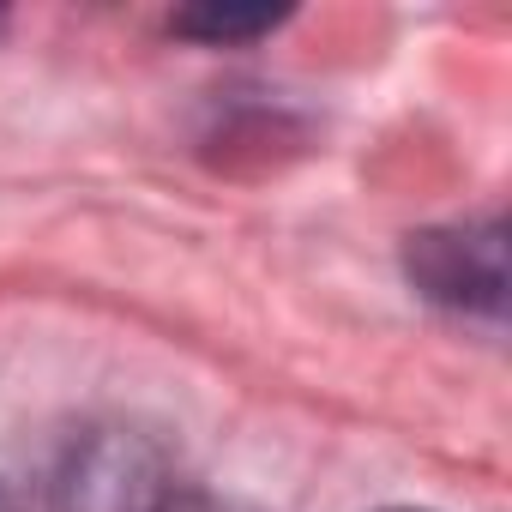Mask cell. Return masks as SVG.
<instances>
[{
	"mask_svg": "<svg viewBox=\"0 0 512 512\" xmlns=\"http://www.w3.org/2000/svg\"><path fill=\"white\" fill-rule=\"evenodd\" d=\"M404 272L428 302L452 314L500 320L506 314V223L476 217V223L422 229L404 241Z\"/></svg>",
	"mask_w": 512,
	"mask_h": 512,
	"instance_id": "obj_1",
	"label": "cell"
},
{
	"mask_svg": "<svg viewBox=\"0 0 512 512\" xmlns=\"http://www.w3.org/2000/svg\"><path fill=\"white\" fill-rule=\"evenodd\" d=\"M169 488L163 452L145 434L91 428L55 476V512H157Z\"/></svg>",
	"mask_w": 512,
	"mask_h": 512,
	"instance_id": "obj_2",
	"label": "cell"
},
{
	"mask_svg": "<svg viewBox=\"0 0 512 512\" xmlns=\"http://www.w3.org/2000/svg\"><path fill=\"white\" fill-rule=\"evenodd\" d=\"M272 25H284V13H229V7H193L175 19L181 37L199 43H247V37H266Z\"/></svg>",
	"mask_w": 512,
	"mask_h": 512,
	"instance_id": "obj_3",
	"label": "cell"
},
{
	"mask_svg": "<svg viewBox=\"0 0 512 512\" xmlns=\"http://www.w3.org/2000/svg\"><path fill=\"white\" fill-rule=\"evenodd\" d=\"M157 512H253V506L229 500V494H205V488H169Z\"/></svg>",
	"mask_w": 512,
	"mask_h": 512,
	"instance_id": "obj_4",
	"label": "cell"
},
{
	"mask_svg": "<svg viewBox=\"0 0 512 512\" xmlns=\"http://www.w3.org/2000/svg\"><path fill=\"white\" fill-rule=\"evenodd\" d=\"M0 512H13V494H7V482H0Z\"/></svg>",
	"mask_w": 512,
	"mask_h": 512,
	"instance_id": "obj_5",
	"label": "cell"
},
{
	"mask_svg": "<svg viewBox=\"0 0 512 512\" xmlns=\"http://www.w3.org/2000/svg\"><path fill=\"white\" fill-rule=\"evenodd\" d=\"M386 512H416V506H386Z\"/></svg>",
	"mask_w": 512,
	"mask_h": 512,
	"instance_id": "obj_6",
	"label": "cell"
},
{
	"mask_svg": "<svg viewBox=\"0 0 512 512\" xmlns=\"http://www.w3.org/2000/svg\"><path fill=\"white\" fill-rule=\"evenodd\" d=\"M0 25H7V19H0Z\"/></svg>",
	"mask_w": 512,
	"mask_h": 512,
	"instance_id": "obj_7",
	"label": "cell"
}]
</instances>
